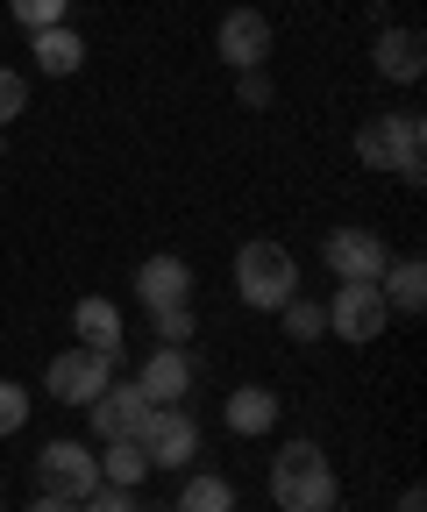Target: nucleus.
<instances>
[{"mask_svg":"<svg viewBox=\"0 0 427 512\" xmlns=\"http://www.w3.org/2000/svg\"><path fill=\"white\" fill-rule=\"evenodd\" d=\"M335 463L321 441H278L271 456V505L278 512H335Z\"/></svg>","mask_w":427,"mask_h":512,"instance_id":"f257e3e1","label":"nucleus"},{"mask_svg":"<svg viewBox=\"0 0 427 512\" xmlns=\"http://www.w3.org/2000/svg\"><path fill=\"white\" fill-rule=\"evenodd\" d=\"M356 164L363 171H399L406 185H420L427 178V128H420V114L413 107L371 114V121L356 128Z\"/></svg>","mask_w":427,"mask_h":512,"instance_id":"f03ea898","label":"nucleus"},{"mask_svg":"<svg viewBox=\"0 0 427 512\" xmlns=\"http://www.w3.org/2000/svg\"><path fill=\"white\" fill-rule=\"evenodd\" d=\"M235 299L250 313H278L285 299H299V256L285 242H271V235L242 242L235 249Z\"/></svg>","mask_w":427,"mask_h":512,"instance_id":"7ed1b4c3","label":"nucleus"},{"mask_svg":"<svg viewBox=\"0 0 427 512\" xmlns=\"http://www.w3.org/2000/svg\"><path fill=\"white\" fill-rule=\"evenodd\" d=\"M114 363H121V356H100V349H65V356H50V363H43V399L86 413V406L107 392Z\"/></svg>","mask_w":427,"mask_h":512,"instance_id":"20e7f679","label":"nucleus"},{"mask_svg":"<svg viewBox=\"0 0 427 512\" xmlns=\"http://www.w3.org/2000/svg\"><path fill=\"white\" fill-rule=\"evenodd\" d=\"M136 441H143L150 470H193V456H200V420H193L186 406H150V420L136 427Z\"/></svg>","mask_w":427,"mask_h":512,"instance_id":"39448f33","label":"nucleus"},{"mask_svg":"<svg viewBox=\"0 0 427 512\" xmlns=\"http://www.w3.org/2000/svg\"><path fill=\"white\" fill-rule=\"evenodd\" d=\"M321 313H328V335L349 342V349L378 342V335H385V320H392V306H385L378 285H335V299H328Z\"/></svg>","mask_w":427,"mask_h":512,"instance_id":"423d86ee","label":"nucleus"},{"mask_svg":"<svg viewBox=\"0 0 427 512\" xmlns=\"http://www.w3.org/2000/svg\"><path fill=\"white\" fill-rule=\"evenodd\" d=\"M36 484L43 491H57V498H72V505H86L93 491H100V456L86 441H43V456H36Z\"/></svg>","mask_w":427,"mask_h":512,"instance_id":"0eeeda50","label":"nucleus"},{"mask_svg":"<svg viewBox=\"0 0 427 512\" xmlns=\"http://www.w3.org/2000/svg\"><path fill=\"white\" fill-rule=\"evenodd\" d=\"M271 43H278V29H271L264 8H228L221 29H214V50H221L228 72H264V64H271Z\"/></svg>","mask_w":427,"mask_h":512,"instance_id":"6e6552de","label":"nucleus"},{"mask_svg":"<svg viewBox=\"0 0 427 512\" xmlns=\"http://www.w3.org/2000/svg\"><path fill=\"white\" fill-rule=\"evenodd\" d=\"M321 256H328V271L342 278V285H378L385 278V235H371V228H328V242H321Z\"/></svg>","mask_w":427,"mask_h":512,"instance_id":"1a4fd4ad","label":"nucleus"},{"mask_svg":"<svg viewBox=\"0 0 427 512\" xmlns=\"http://www.w3.org/2000/svg\"><path fill=\"white\" fill-rule=\"evenodd\" d=\"M136 299H143V313H157V306H193V264H186V256H171V249L143 256V264H136Z\"/></svg>","mask_w":427,"mask_h":512,"instance_id":"9d476101","label":"nucleus"},{"mask_svg":"<svg viewBox=\"0 0 427 512\" xmlns=\"http://www.w3.org/2000/svg\"><path fill=\"white\" fill-rule=\"evenodd\" d=\"M371 64H378L385 86H420V72H427V43H420V29L385 22V29L371 36Z\"/></svg>","mask_w":427,"mask_h":512,"instance_id":"9b49d317","label":"nucleus"},{"mask_svg":"<svg viewBox=\"0 0 427 512\" xmlns=\"http://www.w3.org/2000/svg\"><path fill=\"white\" fill-rule=\"evenodd\" d=\"M136 392H143L150 406H186V392H193V356L157 342V349L143 356V370H136Z\"/></svg>","mask_w":427,"mask_h":512,"instance_id":"f8f14e48","label":"nucleus"},{"mask_svg":"<svg viewBox=\"0 0 427 512\" xmlns=\"http://www.w3.org/2000/svg\"><path fill=\"white\" fill-rule=\"evenodd\" d=\"M86 413H93L100 441H121V434H136V427L150 420V399L136 392V377H107V392H100Z\"/></svg>","mask_w":427,"mask_h":512,"instance_id":"ddd939ff","label":"nucleus"},{"mask_svg":"<svg viewBox=\"0 0 427 512\" xmlns=\"http://www.w3.org/2000/svg\"><path fill=\"white\" fill-rule=\"evenodd\" d=\"M221 427L242 434V441L271 434V427H278V392H271V384H235L228 406H221Z\"/></svg>","mask_w":427,"mask_h":512,"instance_id":"4468645a","label":"nucleus"},{"mask_svg":"<svg viewBox=\"0 0 427 512\" xmlns=\"http://www.w3.org/2000/svg\"><path fill=\"white\" fill-rule=\"evenodd\" d=\"M29 57H36V72H50V79H72L79 64H86V36L79 29H29Z\"/></svg>","mask_w":427,"mask_h":512,"instance_id":"2eb2a0df","label":"nucleus"},{"mask_svg":"<svg viewBox=\"0 0 427 512\" xmlns=\"http://www.w3.org/2000/svg\"><path fill=\"white\" fill-rule=\"evenodd\" d=\"M72 328H79V349H100V356H121V306H114V299H100V292H86V299L72 306Z\"/></svg>","mask_w":427,"mask_h":512,"instance_id":"dca6fc26","label":"nucleus"},{"mask_svg":"<svg viewBox=\"0 0 427 512\" xmlns=\"http://www.w3.org/2000/svg\"><path fill=\"white\" fill-rule=\"evenodd\" d=\"M378 292H385V306H392V320H406V313H420V306H427V264H420V256H399V264H385V278H378Z\"/></svg>","mask_w":427,"mask_h":512,"instance_id":"f3484780","label":"nucleus"},{"mask_svg":"<svg viewBox=\"0 0 427 512\" xmlns=\"http://www.w3.org/2000/svg\"><path fill=\"white\" fill-rule=\"evenodd\" d=\"M150 477V456H143V441L136 434H121V441H100V484H121V491H136Z\"/></svg>","mask_w":427,"mask_h":512,"instance_id":"a211bd4d","label":"nucleus"},{"mask_svg":"<svg viewBox=\"0 0 427 512\" xmlns=\"http://www.w3.org/2000/svg\"><path fill=\"white\" fill-rule=\"evenodd\" d=\"M171 512H235V484L221 470H193L186 484H178V505Z\"/></svg>","mask_w":427,"mask_h":512,"instance_id":"6ab92c4d","label":"nucleus"},{"mask_svg":"<svg viewBox=\"0 0 427 512\" xmlns=\"http://www.w3.org/2000/svg\"><path fill=\"white\" fill-rule=\"evenodd\" d=\"M278 320H285V335H292V342H321V335H328L321 299H285V306H278Z\"/></svg>","mask_w":427,"mask_h":512,"instance_id":"aec40b11","label":"nucleus"},{"mask_svg":"<svg viewBox=\"0 0 427 512\" xmlns=\"http://www.w3.org/2000/svg\"><path fill=\"white\" fill-rule=\"evenodd\" d=\"M150 328H157V342H164V349H186L200 320H193V306H157V313H150Z\"/></svg>","mask_w":427,"mask_h":512,"instance_id":"412c9836","label":"nucleus"},{"mask_svg":"<svg viewBox=\"0 0 427 512\" xmlns=\"http://www.w3.org/2000/svg\"><path fill=\"white\" fill-rule=\"evenodd\" d=\"M8 15H15V29H57L72 15V0H8Z\"/></svg>","mask_w":427,"mask_h":512,"instance_id":"4be33fe9","label":"nucleus"},{"mask_svg":"<svg viewBox=\"0 0 427 512\" xmlns=\"http://www.w3.org/2000/svg\"><path fill=\"white\" fill-rule=\"evenodd\" d=\"M22 427H29V384L0 377V441H8V434H22Z\"/></svg>","mask_w":427,"mask_h":512,"instance_id":"5701e85b","label":"nucleus"},{"mask_svg":"<svg viewBox=\"0 0 427 512\" xmlns=\"http://www.w3.org/2000/svg\"><path fill=\"white\" fill-rule=\"evenodd\" d=\"M22 107H29V79L0 64V128H8V121H22Z\"/></svg>","mask_w":427,"mask_h":512,"instance_id":"b1692460","label":"nucleus"},{"mask_svg":"<svg viewBox=\"0 0 427 512\" xmlns=\"http://www.w3.org/2000/svg\"><path fill=\"white\" fill-rule=\"evenodd\" d=\"M79 512H143V505H136V491H121V484H100V491H93Z\"/></svg>","mask_w":427,"mask_h":512,"instance_id":"393cba45","label":"nucleus"},{"mask_svg":"<svg viewBox=\"0 0 427 512\" xmlns=\"http://www.w3.org/2000/svg\"><path fill=\"white\" fill-rule=\"evenodd\" d=\"M235 100L242 107H271V79L264 72H235Z\"/></svg>","mask_w":427,"mask_h":512,"instance_id":"a878e982","label":"nucleus"},{"mask_svg":"<svg viewBox=\"0 0 427 512\" xmlns=\"http://www.w3.org/2000/svg\"><path fill=\"white\" fill-rule=\"evenodd\" d=\"M22 512H79V505H72V498H57V491H36Z\"/></svg>","mask_w":427,"mask_h":512,"instance_id":"bb28decb","label":"nucleus"},{"mask_svg":"<svg viewBox=\"0 0 427 512\" xmlns=\"http://www.w3.org/2000/svg\"><path fill=\"white\" fill-rule=\"evenodd\" d=\"M399 512H427V498H420V484H413V491H399Z\"/></svg>","mask_w":427,"mask_h":512,"instance_id":"cd10ccee","label":"nucleus"}]
</instances>
